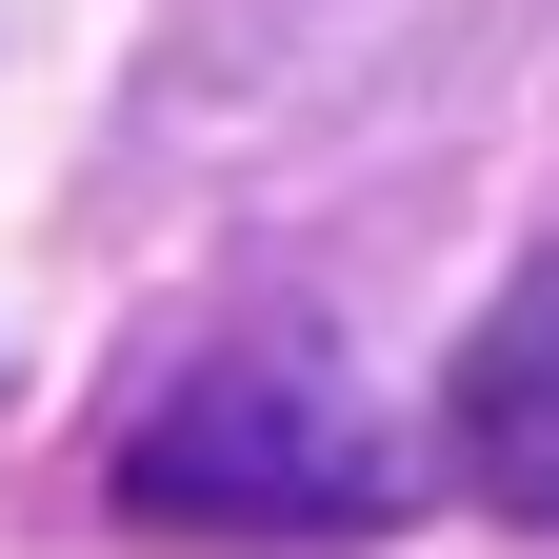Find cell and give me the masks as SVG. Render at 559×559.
I'll return each instance as SVG.
<instances>
[{"label": "cell", "mask_w": 559, "mask_h": 559, "mask_svg": "<svg viewBox=\"0 0 559 559\" xmlns=\"http://www.w3.org/2000/svg\"><path fill=\"white\" fill-rule=\"evenodd\" d=\"M440 460H460L500 520H559V240L500 280V320L460 340V380H440Z\"/></svg>", "instance_id": "obj_2"}, {"label": "cell", "mask_w": 559, "mask_h": 559, "mask_svg": "<svg viewBox=\"0 0 559 559\" xmlns=\"http://www.w3.org/2000/svg\"><path fill=\"white\" fill-rule=\"evenodd\" d=\"M100 500L160 539H360L419 500V460L320 340H200L180 380L100 419Z\"/></svg>", "instance_id": "obj_1"}]
</instances>
